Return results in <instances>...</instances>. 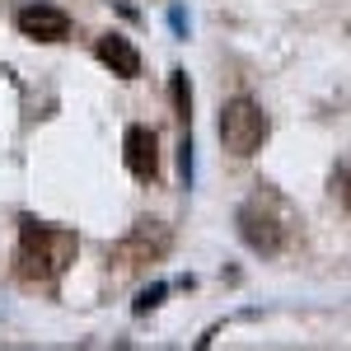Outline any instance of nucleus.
<instances>
[{
    "mask_svg": "<svg viewBox=\"0 0 351 351\" xmlns=\"http://www.w3.org/2000/svg\"><path fill=\"white\" fill-rule=\"evenodd\" d=\"M19 263H24L28 281H52L75 263V234L71 230H56L43 220H24L19 230Z\"/></svg>",
    "mask_w": 351,
    "mask_h": 351,
    "instance_id": "obj_1",
    "label": "nucleus"
},
{
    "mask_svg": "<svg viewBox=\"0 0 351 351\" xmlns=\"http://www.w3.org/2000/svg\"><path fill=\"white\" fill-rule=\"evenodd\" d=\"M263 141H267V112L258 108L253 99H230L225 112H220V145L230 150V155H258L263 150Z\"/></svg>",
    "mask_w": 351,
    "mask_h": 351,
    "instance_id": "obj_2",
    "label": "nucleus"
},
{
    "mask_svg": "<svg viewBox=\"0 0 351 351\" xmlns=\"http://www.w3.org/2000/svg\"><path fill=\"white\" fill-rule=\"evenodd\" d=\"M267 202L271 197H253L239 211V234H243V243L258 248V253H276V248H281V234H286L281 220L267 216Z\"/></svg>",
    "mask_w": 351,
    "mask_h": 351,
    "instance_id": "obj_3",
    "label": "nucleus"
},
{
    "mask_svg": "<svg viewBox=\"0 0 351 351\" xmlns=\"http://www.w3.org/2000/svg\"><path fill=\"white\" fill-rule=\"evenodd\" d=\"M14 24H19L24 38H38V43H61V38L71 33L66 10H56V5H28V10H19Z\"/></svg>",
    "mask_w": 351,
    "mask_h": 351,
    "instance_id": "obj_4",
    "label": "nucleus"
},
{
    "mask_svg": "<svg viewBox=\"0 0 351 351\" xmlns=\"http://www.w3.org/2000/svg\"><path fill=\"white\" fill-rule=\"evenodd\" d=\"M122 155H127V169H132L136 178H155V169H160L155 132H145V127H132V132H127V141H122Z\"/></svg>",
    "mask_w": 351,
    "mask_h": 351,
    "instance_id": "obj_5",
    "label": "nucleus"
},
{
    "mask_svg": "<svg viewBox=\"0 0 351 351\" xmlns=\"http://www.w3.org/2000/svg\"><path fill=\"white\" fill-rule=\"evenodd\" d=\"M99 61L108 66L112 75H122V80H136L141 75V52H136L132 43L122 38V33H108V38H99Z\"/></svg>",
    "mask_w": 351,
    "mask_h": 351,
    "instance_id": "obj_6",
    "label": "nucleus"
},
{
    "mask_svg": "<svg viewBox=\"0 0 351 351\" xmlns=\"http://www.w3.org/2000/svg\"><path fill=\"white\" fill-rule=\"evenodd\" d=\"M173 108H178V117H188V80L183 75H173Z\"/></svg>",
    "mask_w": 351,
    "mask_h": 351,
    "instance_id": "obj_7",
    "label": "nucleus"
},
{
    "mask_svg": "<svg viewBox=\"0 0 351 351\" xmlns=\"http://www.w3.org/2000/svg\"><path fill=\"white\" fill-rule=\"evenodd\" d=\"M164 295V291H160V286H155V291H145V295H141V300H136V309H141V314H145V309H150V304H155V300H160Z\"/></svg>",
    "mask_w": 351,
    "mask_h": 351,
    "instance_id": "obj_8",
    "label": "nucleus"
},
{
    "mask_svg": "<svg viewBox=\"0 0 351 351\" xmlns=\"http://www.w3.org/2000/svg\"><path fill=\"white\" fill-rule=\"evenodd\" d=\"M347 206H351V178H347Z\"/></svg>",
    "mask_w": 351,
    "mask_h": 351,
    "instance_id": "obj_9",
    "label": "nucleus"
}]
</instances>
